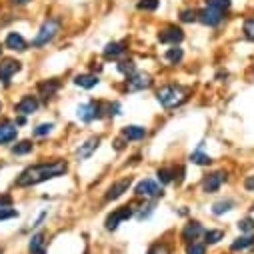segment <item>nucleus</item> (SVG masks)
<instances>
[{
	"mask_svg": "<svg viewBox=\"0 0 254 254\" xmlns=\"http://www.w3.org/2000/svg\"><path fill=\"white\" fill-rule=\"evenodd\" d=\"M126 52V44L124 42H108L106 46H104V58H112V60H116V58H120L122 54Z\"/></svg>",
	"mask_w": 254,
	"mask_h": 254,
	"instance_id": "nucleus-22",
	"label": "nucleus"
},
{
	"mask_svg": "<svg viewBox=\"0 0 254 254\" xmlns=\"http://www.w3.org/2000/svg\"><path fill=\"white\" fill-rule=\"evenodd\" d=\"M196 12L198 10H192V8L180 10V22H196Z\"/></svg>",
	"mask_w": 254,
	"mask_h": 254,
	"instance_id": "nucleus-39",
	"label": "nucleus"
},
{
	"mask_svg": "<svg viewBox=\"0 0 254 254\" xmlns=\"http://www.w3.org/2000/svg\"><path fill=\"white\" fill-rule=\"evenodd\" d=\"M154 206H156V202H154V200H150V202L142 204L140 208H136V210H134V216H136L138 220H146V218L154 212Z\"/></svg>",
	"mask_w": 254,
	"mask_h": 254,
	"instance_id": "nucleus-29",
	"label": "nucleus"
},
{
	"mask_svg": "<svg viewBox=\"0 0 254 254\" xmlns=\"http://www.w3.org/2000/svg\"><path fill=\"white\" fill-rule=\"evenodd\" d=\"M38 106H40V102H38L36 96L24 94V96L14 104V112H16L18 116H30V114H34V112L38 110Z\"/></svg>",
	"mask_w": 254,
	"mask_h": 254,
	"instance_id": "nucleus-13",
	"label": "nucleus"
},
{
	"mask_svg": "<svg viewBox=\"0 0 254 254\" xmlns=\"http://www.w3.org/2000/svg\"><path fill=\"white\" fill-rule=\"evenodd\" d=\"M66 172H68V164L64 160H46V162H38V164L24 168L18 174L14 184L18 188H28V186L42 184L46 180H54L58 176H64Z\"/></svg>",
	"mask_w": 254,
	"mask_h": 254,
	"instance_id": "nucleus-1",
	"label": "nucleus"
},
{
	"mask_svg": "<svg viewBox=\"0 0 254 254\" xmlns=\"http://www.w3.org/2000/svg\"><path fill=\"white\" fill-rule=\"evenodd\" d=\"M44 218H46V212H42V214L36 218V222H34L32 226H34V228H40V226H42V222H44Z\"/></svg>",
	"mask_w": 254,
	"mask_h": 254,
	"instance_id": "nucleus-44",
	"label": "nucleus"
},
{
	"mask_svg": "<svg viewBox=\"0 0 254 254\" xmlns=\"http://www.w3.org/2000/svg\"><path fill=\"white\" fill-rule=\"evenodd\" d=\"M32 150H34V144H32L30 140H20V142H16V144L12 146V154H16V156L30 154Z\"/></svg>",
	"mask_w": 254,
	"mask_h": 254,
	"instance_id": "nucleus-28",
	"label": "nucleus"
},
{
	"mask_svg": "<svg viewBox=\"0 0 254 254\" xmlns=\"http://www.w3.org/2000/svg\"><path fill=\"white\" fill-rule=\"evenodd\" d=\"M244 188L248 190V192H254V174H250V176L244 178Z\"/></svg>",
	"mask_w": 254,
	"mask_h": 254,
	"instance_id": "nucleus-41",
	"label": "nucleus"
},
{
	"mask_svg": "<svg viewBox=\"0 0 254 254\" xmlns=\"http://www.w3.org/2000/svg\"><path fill=\"white\" fill-rule=\"evenodd\" d=\"M236 226H238V230H240V232H244V234H252V232H254V218H252V216L240 218Z\"/></svg>",
	"mask_w": 254,
	"mask_h": 254,
	"instance_id": "nucleus-33",
	"label": "nucleus"
},
{
	"mask_svg": "<svg viewBox=\"0 0 254 254\" xmlns=\"http://www.w3.org/2000/svg\"><path fill=\"white\" fill-rule=\"evenodd\" d=\"M102 104L100 102H94V100H88V102H82V104H78V108H76V116H78V120H82V122H92V120H98V118H102Z\"/></svg>",
	"mask_w": 254,
	"mask_h": 254,
	"instance_id": "nucleus-6",
	"label": "nucleus"
},
{
	"mask_svg": "<svg viewBox=\"0 0 254 254\" xmlns=\"http://www.w3.org/2000/svg\"><path fill=\"white\" fill-rule=\"evenodd\" d=\"M52 128H54L52 122H42V124H38L36 128L32 130V134H34V136H46V134L52 132Z\"/></svg>",
	"mask_w": 254,
	"mask_h": 254,
	"instance_id": "nucleus-36",
	"label": "nucleus"
},
{
	"mask_svg": "<svg viewBox=\"0 0 254 254\" xmlns=\"http://www.w3.org/2000/svg\"><path fill=\"white\" fill-rule=\"evenodd\" d=\"M108 114L110 116H118L120 114V104L118 102H110L108 104Z\"/></svg>",
	"mask_w": 254,
	"mask_h": 254,
	"instance_id": "nucleus-42",
	"label": "nucleus"
},
{
	"mask_svg": "<svg viewBox=\"0 0 254 254\" xmlns=\"http://www.w3.org/2000/svg\"><path fill=\"white\" fill-rule=\"evenodd\" d=\"M76 86H80V88H86V90H90V88H94V86H98V76L96 74H92V72H82V74H76L74 76V80H72Z\"/></svg>",
	"mask_w": 254,
	"mask_h": 254,
	"instance_id": "nucleus-21",
	"label": "nucleus"
},
{
	"mask_svg": "<svg viewBox=\"0 0 254 254\" xmlns=\"http://www.w3.org/2000/svg\"><path fill=\"white\" fill-rule=\"evenodd\" d=\"M0 112H2V100H0Z\"/></svg>",
	"mask_w": 254,
	"mask_h": 254,
	"instance_id": "nucleus-46",
	"label": "nucleus"
},
{
	"mask_svg": "<svg viewBox=\"0 0 254 254\" xmlns=\"http://www.w3.org/2000/svg\"><path fill=\"white\" fill-rule=\"evenodd\" d=\"M242 32L248 40H254V18H246L242 24Z\"/></svg>",
	"mask_w": 254,
	"mask_h": 254,
	"instance_id": "nucleus-38",
	"label": "nucleus"
},
{
	"mask_svg": "<svg viewBox=\"0 0 254 254\" xmlns=\"http://www.w3.org/2000/svg\"><path fill=\"white\" fill-rule=\"evenodd\" d=\"M28 252L30 254H46V234L42 230L32 234V238L28 242Z\"/></svg>",
	"mask_w": 254,
	"mask_h": 254,
	"instance_id": "nucleus-20",
	"label": "nucleus"
},
{
	"mask_svg": "<svg viewBox=\"0 0 254 254\" xmlns=\"http://www.w3.org/2000/svg\"><path fill=\"white\" fill-rule=\"evenodd\" d=\"M222 20H224V12L214 10V8H208V6H204L202 10L196 12V22H200V24H204V26H208V28L220 26Z\"/></svg>",
	"mask_w": 254,
	"mask_h": 254,
	"instance_id": "nucleus-9",
	"label": "nucleus"
},
{
	"mask_svg": "<svg viewBox=\"0 0 254 254\" xmlns=\"http://www.w3.org/2000/svg\"><path fill=\"white\" fill-rule=\"evenodd\" d=\"M2 252H4V250H2V248H0V254H2Z\"/></svg>",
	"mask_w": 254,
	"mask_h": 254,
	"instance_id": "nucleus-48",
	"label": "nucleus"
},
{
	"mask_svg": "<svg viewBox=\"0 0 254 254\" xmlns=\"http://www.w3.org/2000/svg\"><path fill=\"white\" fill-rule=\"evenodd\" d=\"M186 254H206V244L204 242H188Z\"/></svg>",
	"mask_w": 254,
	"mask_h": 254,
	"instance_id": "nucleus-35",
	"label": "nucleus"
},
{
	"mask_svg": "<svg viewBox=\"0 0 254 254\" xmlns=\"http://www.w3.org/2000/svg\"><path fill=\"white\" fill-rule=\"evenodd\" d=\"M60 90V82L56 78H50V80H42L38 84V94L44 98V100H50L56 96V92Z\"/></svg>",
	"mask_w": 254,
	"mask_h": 254,
	"instance_id": "nucleus-19",
	"label": "nucleus"
},
{
	"mask_svg": "<svg viewBox=\"0 0 254 254\" xmlns=\"http://www.w3.org/2000/svg\"><path fill=\"white\" fill-rule=\"evenodd\" d=\"M16 136H18V126H16V122H10V120L0 122V146L14 142Z\"/></svg>",
	"mask_w": 254,
	"mask_h": 254,
	"instance_id": "nucleus-14",
	"label": "nucleus"
},
{
	"mask_svg": "<svg viewBox=\"0 0 254 254\" xmlns=\"http://www.w3.org/2000/svg\"><path fill=\"white\" fill-rule=\"evenodd\" d=\"M12 204V198L8 194H2L0 196V208H4V206H10Z\"/></svg>",
	"mask_w": 254,
	"mask_h": 254,
	"instance_id": "nucleus-43",
	"label": "nucleus"
},
{
	"mask_svg": "<svg viewBox=\"0 0 254 254\" xmlns=\"http://www.w3.org/2000/svg\"><path fill=\"white\" fill-rule=\"evenodd\" d=\"M138 10H144V12H154L158 10L160 6V0H138Z\"/></svg>",
	"mask_w": 254,
	"mask_h": 254,
	"instance_id": "nucleus-34",
	"label": "nucleus"
},
{
	"mask_svg": "<svg viewBox=\"0 0 254 254\" xmlns=\"http://www.w3.org/2000/svg\"><path fill=\"white\" fill-rule=\"evenodd\" d=\"M60 26H62L60 18H46V20L42 22V26L38 28L36 36L32 38V46H34V48H42V46H46L48 42H52V40L58 36Z\"/></svg>",
	"mask_w": 254,
	"mask_h": 254,
	"instance_id": "nucleus-3",
	"label": "nucleus"
},
{
	"mask_svg": "<svg viewBox=\"0 0 254 254\" xmlns=\"http://www.w3.org/2000/svg\"><path fill=\"white\" fill-rule=\"evenodd\" d=\"M20 70H22V64H20L18 60H14V58H2V60H0V82H2L4 86H8L10 80H12V76L16 72H20Z\"/></svg>",
	"mask_w": 254,
	"mask_h": 254,
	"instance_id": "nucleus-8",
	"label": "nucleus"
},
{
	"mask_svg": "<svg viewBox=\"0 0 254 254\" xmlns=\"http://www.w3.org/2000/svg\"><path fill=\"white\" fill-rule=\"evenodd\" d=\"M188 94H190V90L186 86H180V84H164V86H160L156 90V100L160 102L162 108L174 110V108L182 106L188 100Z\"/></svg>",
	"mask_w": 254,
	"mask_h": 254,
	"instance_id": "nucleus-2",
	"label": "nucleus"
},
{
	"mask_svg": "<svg viewBox=\"0 0 254 254\" xmlns=\"http://www.w3.org/2000/svg\"><path fill=\"white\" fill-rule=\"evenodd\" d=\"M122 138L124 140H132V142L142 140V138H146V128L144 126H138V124H128V126H124L122 128Z\"/></svg>",
	"mask_w": 254,
	"mask_h": 254,
	"instance_id": "nucleus-18",
	"label": "nucleus"
},
{
	"mask_svg": "<svg viewBox=\"0 0 254 254\" xmlns=\"http://www.w3.org/2000/svg\"><path fill=\"white\" fill-rule=\"evenodd\" d=\"M16 216H18V210H14L10 206L0 208V220H8V218H16Z\"/></svg>",
	"mask_w": 254,
	"mask_h": 254,
	"instance_id": "nucleus-40",
	"label": "nucleus"
},
{
	"mask_svg": "<svg viewBox=\"0 0 254 254\" xmlns=\"http://www.w3.org/2000/svg\"><path fill=\"white\" fill-rule=\"evenodd\" d=\"M148 254H170V246L166 242H154L148 248Z\"/></svg>",
	"mask_w": 254,
	"mask_h": 254,
	"instance_id": "nucleus-37",
	"label": "nucleus"
},
{
	"mask_svg": "<svg viewBox=\"0 0 254 254\" xmlns=\"http://www.w3.org/2000/svg\"><path fill=\"white\" fill-rule=\"evenodd\" d=\"M156 178L160 184H170V182H174V170L172 168H158Z\"/></svg>",
	"mask_w": 254,
	"mask_h": 254,
	"instance_id": "nucleus-32",
	"label": "nucleus"
},
{
	"mask_svg": "<svg viewBox=\"0 0 254 254\" xmlns=\"http://www.w3.org/2000/svg\"><path fill=\"white\" fill-rule=\"evenodd\" d=\"M132 186V176H126V178H120L116 182H112L108 188H106V194H104V200L110 202V200H118L124 192H128V188Z\"/></svg>",
	"mask_w": 254,
	"mask_h": 254,
	"instance_id": "nucleus-10",
	"label": "nucleus"
},
{
	"mask_svg": "<svg viewBox=\"0 0 254 254\" xmlns=\"http://www.w3.org/2000/svg\"><path fill=\"white\" fill-rule=\"evenodd\" d=\"M164 58L170 62V64H178V62H182V58H184V50L174 44L172 48H168V50L164 52Z\"/></svg>",
	"mask_w": 254,
	"mask_h": 254,
	"instance_id": "nucleus-25",
	"label": "nucleus"
},
{
	"mask_svg": "<svg viewBox=\"0 0 254 254\" xmlns=\"http://www.w3.org/2000/svg\"><path fill=\"white\" fill-rule=\"evenodd\" d=\"M158 40H160L162 44H170V46L180 44V42L184 40V30H182L180 26H176V24H170V26H166L164 30L158 32Z\"/></svg>",
	"mask_w": 254,
	"mask_h": 254,
	"instance_id": "nucleus-12",
	"label": "nucleus"
},
{
	"mask_svg": "<svg viewBox=\"0 0 254 254\" xmlns=\"http://www.w3.org/2000/svg\"><path fill=\"white\" fill-rule=\"evenodd\" d=\"M4 46L8 50H12V52H24V50H28V42H26V38L20 32H8V36L4 40Z\"/></svg>",
	"mask_w": 254,
	"mask_h": 254,
	"instance_id": "nucleus-17",
	"label": "nucleus"
},
{
	"mask_svg": "<svg viewBox=\"0 0 254 254\" xmlns=\"http://www.w3.org/2000/svg\"><path fill=\"white\" fill-rule=\"evenodd\" d=\"M134 194L138 198H150V200H156V198H162L164 196V190L158 186V182H154L152 178H144L140 180L136 186H134Z\"/></svg>",
	"mask_w": 254,
	"mask_h": 254,
	"instance_id": "nucleus-4",
	"label": "nucleus"
},
{
	"mask_svg": "<svg viewBox=\"0 0 254 254\" xmlns=\"http://www.w3.org/2000/svg\"><path fill=\"white\" fill-rule=\"evenodd\" d=\"M116 68H118V72H120V74H124L126 78L132 76V74L136 72V64H134V60H120L118 64H116Z\"/></svg>",
	"mask_w": 254,
	"mask_h": 254,
	"instance_id": "nucleus-26",
	"label": "nucleus"
},
{
	"mask_svg": "<svg viewBox=\"0 0 254 254\" xmlns=\"http://www.w3.org/2000/svg\"><path fill=\"white\" fill-rule=\"evenodd\" d=\"M254 246V232L252 234H244V236H238L232 244H230V250H234V252H242V250H248V248H252Z\"/></svg>",
	"mask_w": 254,
	"mask_h": 254,
	"instance_id": "nucleus-23",
	"label": "nucleus"
},
{
	"mask_svg": "<svg viewBox=\"0 0 254 254\" xmlns=\"http://www.w3.org/2000/svg\"><path fill=\"white\" fill-rule=\"evenodd\" d=\"M202 234H204L202 224H200L198 220H192V222L184 224V228H182V232H180V238H182V240L188 244V242H194V240H198Z\"/></svg>",
	"mask_w": 254,
	"mask_h": 254,
	"instance_id": "nucleus-16",
	"label": "nucleus"
},
{
	"mask_svg": "<svg viewBox=\"0 0 254 254\" xmlns=\"http://www.w3.org/2000/svg\"><path fill=\"white\" fill-rule=\"evenodd\" d=\"M0 54H2V44H0Z\"/></svg>",
	"mask_w": 254,
	"mask_h": 254,
	"instance_id": "nucleus-47",
	"label": "nucleus"
},
{
	"mask_svg": "<svg viewBox=\"0 0 254 254\" xmlns=\"http://www.w3.org/2000/svg\"><path fill=\"white\" fill-rule=\"evenodd\" d=\"M134 210H136V208H134L132 204H124V206H118L116 210H112V212L108 214L106 222H104L106 230H116L124 220H128V218L134 216Z\"/></svg>",
	"mask_w": 254,
	"mask_h": 254,
	"instance_id": "nucleus-5",
	"label": "nucleus"
},
{
	"mask_svg": "<svg viewBox=\"0 0 254 254\" xmlns=\"http://www.w3.org/2000/svg\"><path fill=\"white\" fill-rule=\"evenodd\" d=\"M28 2H32V0H10V4H14V6H24Z\"/></svg>",
	"mask_w": 254,
	"mask_h": 254,
	"instance_id": "nucleus-45",
	"label": "nucleus"
},
{
	"mask_svg": "<svg viewBox=\"0 0 254 254\" xmlns=\"http://www.w3.org/2000/svg\"><path fill=\"white\" fill-rule=\"evenodd\" d=\"M152 84H154L152 76H150V74H146V72H138V70H136L132 76L126 78V90H128V92H140V90H148Z\"/></svg>",
	"mask_w": 254,
	"mask_h": 254,
	"instance_id": "nucleus-7",
	"label": "nucleus"
},
{
	"mask_svg": "<svg viewBox=\"0 0 254 254\" xmlns=\"http://www.w3.org/2000/svg\"><path fill=\"white\" fill-rule=\"evenodd\" d=\"M190 162H192V164H196V166H208V164L212 162V158H210L208 154H204V152L196 150V152H192V154H190Z\"/></svg>",
	"mask_w": 254,
	"mask_h": 254,
	"instance_id": "nucleus-31",
	"label": "nucleus"
},
{
	"mask_svg": "<svg viewBox=\"0 0 254 254\" xmlns=\"http://www.w3.org/2000/svg\"><path fill=\"white\" fill-rule=\"evenodd\" d=\"M204 4L208 8H214V10H220V12H228L230 6H232V0H204Z\"/></svg>",
	"mask_w": 254,
	"mask_h": 254,
	"instance_id": "nucleus-27",
	"label": "nucleus"
},
{
	"mask_svg": "<svg viewBox=\"0 0 254 254\" xmlns=\"http://www.w3.org/2000/svg\"><path fill=\"white\" fill-rule=\"evenodd\" d=\"M226 182V172L224 170H214V172H210V174H206L204 176V180H202V190L206 194H214V192H218L220 190V186Z\"/></svg>",
	"mask_w": 254,
	"mask_h": 254,
	"instance_id": "nucleus-11",
	"label": "nucleus"
},
{
	"mask_svg": "<svg viewBox=\"0 0 254 254\" xmlns=\"http://www.w3.org/2000/svg\"><path fill=\"white\" fill-rule=\"evenodd\" d=\"M100 142H102V138H100V136H92V138L84 140V142L76 148V160H86V158H90V156L98 150Z\"/></svg>",
	"mask_w": 254,
	"mask_h": 254,
	"instance_id": "nucleus-15",
	"label": "nucleus"
},
{
	"mask_svg": "<svg viewBox=\"0 0 254 254\" xmlns=\"http://www.w3.org/2000/svg\"><path fill=\"white\" fill-rule=\"evenodd\" d=\"M204 244H218L224 238V230H204Z\"/></svg>",
	"mask_w": 254,
	"mask_h": 254,
	"instance_id": "nucleus-30",
	"label": "nucleus"
},
{
	"mask_svg": "<svg viewBox=\"0 0 254 254\" xmlns=\"http://www.w3.org/2000/svg\"><path fill=\"white\" fill-rule=\"evenodd\" d=\"M232 208H234V200L224 198V200H218V202L212 204V214H214V216H222V214L230 212Z\"/></svg>",
	"mask_w": 254,
	"mask_h": 254,
	"instance_id": "nucleus-24",
	"label": "nucleus"
}]
</instances>
